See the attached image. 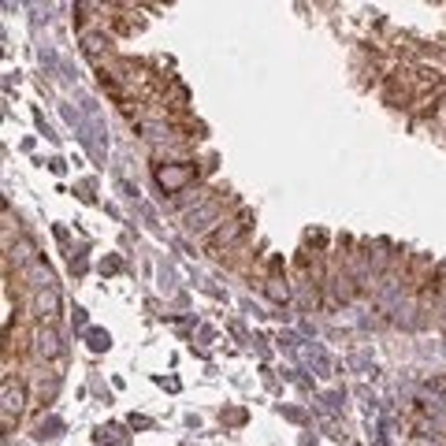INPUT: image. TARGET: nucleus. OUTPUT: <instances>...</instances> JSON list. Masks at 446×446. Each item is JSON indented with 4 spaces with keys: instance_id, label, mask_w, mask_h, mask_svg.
Returning <instances> with one entry per match:
<instances>
[{
    "instance_id": "f257e3e1",
    "label": "nucleus",
    "mask_w": 446,
    "mask_h": 446,
    "mask_svg": "<svg viewBox=\"0 0 446 446\" xmlns=\"http://www.w3.org/2000/svg\"><path fill=\"white\" fill-rule=\"evenodd\" d=\"M156 178H160L164 190H178L183 183H190V178H194V171H190V167H160Z\"/></svg>"
}]
</instances>
